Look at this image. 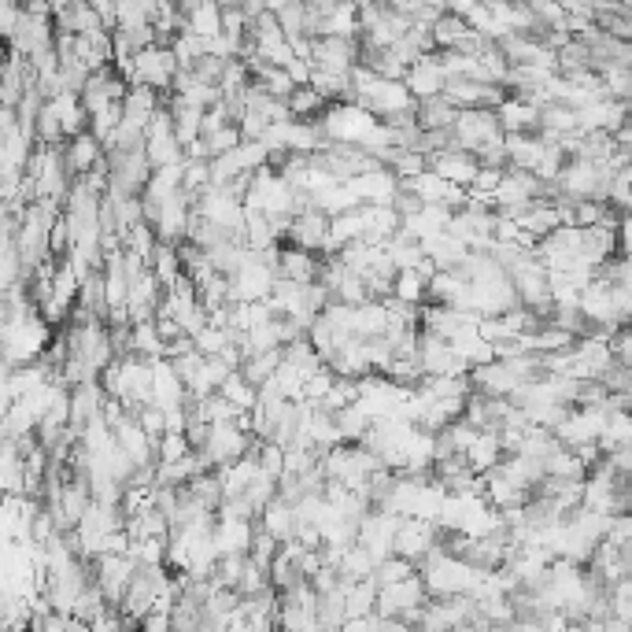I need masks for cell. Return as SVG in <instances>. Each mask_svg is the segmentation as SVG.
Returning <instances> with one entry per match:
<instances>
[{"mask_svg": "<svg viewBox=\"0 0 632 632\" xmlns=\"http://www.w3.org/2000/svg\"><path fill=\"white\" fill-rule=\"evenodd\" d=\"M285 363L292 366V370H300L304 377H315L326 370V359L318 355V348L307 337H300V341H292L289 348H285Z\"/></svg>", "mask_w": 632, "mask_h": 632, "instance_id": "d590c367", "label": "cell"}, {"mask_svg": "<svg viewBox=\"0 0 632 632\" xmlns=\"http://www.w3.org/2000/svg\"><path fill=\"white\" fill-rule=\"evenodd\" d=\"M256 444V433H244L237 422H219V426H211V440H207L204 451H196L200 459H204L207 470H222V466H233V462H241L248 451Z\"/></svg>", "mask_w": 632, "mask_h": 632, "instance_id": "277c9868", "label": "cell"}, {"mask_svg": "<svg viewBox=\"0 0 632 632\" xmlns=\"http://www.w3.org/2000/svg\"><path fill=\"white\" fill-rule=\"evenodd\" d=\"M422 248H426V259L437 270H455L462 259L470 256V248H466L459 237H451V233H437V237H429V241H422Z\"/></svg>", "mask_w": 632, "mask_h": 632, "instance_id": "4316f807", "label": "cell"}, {"mask_svg": "<svg viewBox=\"0 0 632 632\" xmlns=\"http://www.w3.org/2000/svg\"><path fill=\"white\" fill-rule=\"evenodd\" d=\"M259 525L267 529L278 544H292L296 540V533H300V518H296V507L292 503H285V499H274L267 511H263V518H259Z\"/></svg>", "mask_w": 632, "mask_h": 632, "instance_id": "484cf974", "label": "cell"}, {"mask_svg": "<svg viewBox=\"0 0 632 632\" xmlns=\"http://www.w3.org/2000/svg\"><path fill=\"white\" fill-rule=\"evenodd\" d=\"M152 392H156V407H163V411H171V407H185V400H189L185 381L174 374V366L167 363V359L152 363Z\"/></svg>", "mask_w": 632, "mask_h": 632, "instance_id": "ffe728a7", "label": "cell"}, {"mask_svg": "<svg viewBox=\"0 0 632 632\" xmlns=\"http://www.w3.org/2000/svg\"><path fill=\"white\" fill-rule=\"evenodd\" d=\"M270 12L278 15L281 30L289 41H300V37H311L307 34V4L300 0H292V4H270Z\"/></svg>", "mask_w": 632, "mask_h": 632, "instance_id": "74e56055", "label": "cell"}, {"mask_svg": "<svg viewBox=\"0 0 632 632\" xmlns=\"http://www.w3.org/2000/svg\"><path fill=\"white\" fill-rule=\"evenodd\" d=\"M244 570H248V559H244V555H226V559H219V566H215V577H211V581L219 584V588H226V592H237V584H241Z\"/></svg>", "mask_w": 632, "mask_h": 632, "instance_id": "ee69618b", "label": "cell"}, {"mask_svg": "<svg viewBox=\"0 0 632 632\" xmlns=\"http://www.w3.org/2000/svg\"><path fill=\"white\" fill-rule=\"evenodd\" d=\"M156 244H159V237H156V230H152L148 222H141L137 230L126 233V252L141 256L145 263H152V252H156Z\"/></svg>", "mask_w": 632, "mask_h": 632, "instance_id": "f6af8a7d", "label": "cell"}, {"mask_svg": "<svg viewBox=\"0 0 632 632\" xmlns=\"http://www.w3.org/2000/svg\"><path fill=\"white\" fill-rule=\"evenodd\" d=\"M429 171L440 174L444 182L459 185V189H474L477 174H481V159L462 152V148H448V152L429 156Z\"/></svg>", "mask_w": 632, "mask_h": 632, "instance_id": "5bb4252c", "label": "cell"}, {"mask_svg": "<svg viewBox=\"0 0 632 632\" xmlns=\"http://www.w3.org/2000/svg\"><path fill=\"white\" fill-rule=\"evenodd\" d=\"M171 529H174L171 518H163L156 507L126 522V533H130V540H167V536H171Z\"/></svg>", "mask_w": 632, "mask_h": 632, "instance_id": "836d02e7", "label": "cell"}, {"mask_svg": "<svg viewBox=\"0 0 632 632\" xmlns=\"http://www.w3.org/2000/svg\"><path fill=\"white\" fill-rule=\"evenodd\" d=\"M466 462H470V470L474 474H492L499 462H503V440H499V433H477L474 448L466 451Z\"/></svg>", "mask_w": 632, "mask_h": 632, "instance_id": "f546056e", "label": "cell"}, {"mask_svg": "<svg viewBox=\"0 0 632 632\" xmlns=\"http://www.w3.org/2000/svg\"><path fill=\"white\" fill-rule=\"evenodd\" d=\"M462 111L451 104L448 97H433V100H422L418 104V126L426 130V134H433V130H455V122H459Z\"/></svg>", "mask_w": 632, "mask_h": 632, "instance_id": "83f0119b", "label": "cell"}, {"mask_svg": "<svg viewBox=\"0 0 632 632\" xmlns=\"http://www.w3.org/2000/svg\"><path fill=\"white\" fill-rule=\"evenodd\" d=\"M278 551H281L278 540H274L263 525H256V540H252V555H248V559L256 562V566H263V570H270L274 559H278Z\"/></svg>", "mask_w": 632, "mask_h": 632, "instance_id": "bcb514c9", "label": "cell"}, {"mask_svg": "<svg viewBox=\"0 0 632 632\" xmlns=\"http://www.w3.org/2000/svg\"><path fill=\"white\" fill-rule=\"evenodd\" d=\"M385 252H389L392 267L396 270H422L429 263L426 259V248H422V241H414L411 233L400 230L396 237H392L389 244H385Z\"/></svg>", "mask_w": 632, "mask_h": 632, "instance_id": "f1b7e54d", "label": "cell"}, {"mask_svg": "<svg viewBox=\"0 0 632 632\" xmlns=\"http://www.w3.org/2000/svg\"><path fill=\"white\" fill-rule=\"evenodd\" d=\"M219 396H222V400H230L237 411H256V403H259V389L241 374V370H237V374H233L230 381L222 385Z\"/></svg>", "mask_w": 632, "mask_h": 632, "instance_id": "f35d334b", "label": "cell"}, {"mask_svg": "<svg viewBox=\"0 0 632 632\" xmlns=\"http://www.w3.org/2000/svg\"><path fill=\"white\" fill-rule=\"evenodd\" d=\"M318 126H322L326 141H333V145L363 148L370 141V134L381 126V119L370 115L366 108H359V104H329V111L322 115Z\"/></svg>", "mask_w": 632, "mask_h": 632, "instance_id": "3957f363", "label": "cell"}, {"mask_svg": "<svg viewBox=\"0 0 632 632\" xmlns=\"http://www.w3.org/2000/svg\"><path fill=\"white\" fill-rule=\"evenodd\" d=\"M137 422H141V429H145L152 440L167 437V414H163V407H156V403L137 414Z\"/></svg>", "mask_w": 632, "mask_h": 632, "instance_id": "816d5d0a", "label": "cell"}, {"mask_svg": "<svg viewBox=\"0 0 632 632\" xmlns=\"http://www.w3.org/2000/svg\"><path fill=\"white\" fill-rule=\"evenodd\" d=\"M507 156H511V171L536 174V167H540L547 156L544 137L540 134H511L507 137Z\"/></svg>", "mask_w": 632, "mask_h": 632, "instance_id": "d4e9b609", "label": "cell"}, {"mask_svg": "<svg viewBox=\"0 0 632 632\" xmlns=\"http://www.w3.org/2000/svg\"><path fill=\"white\" fill-rule=\"evenodd\" d=\"M185 189V163H174V167H159L152 171V182L145 189V200L152 204H163V200H171Z\"/></svg>", "mask_w": 632, "mask_h": 632, "instance_id": "4dcf8cb0", "label": "cell"}, {"mask_svg": "<svg viewBox=\"0 0 632 632\" xmlns=\"http://www.w3.org/2000/svg\"><path fill=\"white\" fill-rule=\"evenodd\" d=\"M625 566H629V577H632V544L625 547Z\"/></svg>", "mask_w": 632, "mask_h": 632, "instance_id": "9f6ffc18", "label": "cell"}, {"mask_svg": "<svg viewBox=\"0 0 632 632\" xmlns=\"http://www.w3.org/2000/svg\"><path fill=\"white\" fill-rule=\"evenodd\" d=\"M629 122H632V104H629Z\"/></svg>", "mask_w": 632, "mask_h": 632, "instance_id": "6f0895ef", "label": "cell"}, {"mask_svg": "<svg viewBox=\"0 0 632 632\" xmlns=\"http://www.w3.org/2000/svg\"><path fill=\"white\" fill-rule=\"evenodd\" d=\"M333 385H337V374H333V370H322V374H315V377H307V392H304V400L307 403H322L329 396V389H333Z\"/></svg>", "mask_w": 632, "mask_h": 632, "instance_id": "f907efd6", "label": "cell"}, {"mask_svg": "<svg viewBox=\"0 0 632 632\" xmlns=\"http://www.w3.org/2000/svg\"><path fill=\"white\" fill-rule=\"evenodd\" d=\"M196 211H200L207 222H215V226H222V230H230V233H241L244 215H248V207H244L241 200H233V196L222 193L219 185H211V189L196 200Z\"/></svg>", "mask_w": 632, "mask_h": 632, "instance_id": "7c38bea8", "label": "cell"}, {"mask_svg": "<svg viewBox=\"0 0 632 632\" xmlns=\"http://www.w3.org/2000/svg\"><path fill=\"white\" fill-rule=\"evenodd\" d=\"M137 632H174V621L167 610H156V614H148V618L141 621V629Z\"/></svg>", "mask_w": 632, "mask_h": 632, "instance_id": "f5cc1de1", "label": "cell"}, {"mask_svg": "<svg viewBox=\"0 0 632 632\" xmlns=\"http://www.w3.org/2000/svg\"><path fill=\"white\" fill-rule=\"evenodd\" d=\"M52 326L34 315H8L4 311V370H19V366H34L41 355L49 352Z\"/></svg>", "mask_w": 632, "mask_h": 632, "instance_id": "6da1fadb", "label": "cell"}, {"mask_svg": "<svg viewBox=\"0 0 632 632\" xmlns=\"http://www.w3.org/2000/svg\"><path fill=\"white\" fill-rule=\"evenodd\" d=\"M403 86L411 89V97L422 104V100H433V97H444V89H448V71H444V63H440L437 52H429L422 60L414 63L407 78H403Z\"/></svg>", "mask_w": 632, "mask_h": 632, "instance_id": "8fae6325", "label": "cell"}, {"mask_svg": "<svg viewBox=\"0 0 632 632\" xmlns=\"http://www.w3.org/2000/svg\"><path fill=\"white\" fill-rule=\"evenodd\" d=\"M244 496H248V503L256 507L259 518H263V511H267L270 503L278 499V481H274V477H267V474H259L256 481H252V488L244 492Z\"/></svg>", "mask_w": 632, "mask_h": 632, "instance_id": "7dc6e473", "label": "cell"}, {"mask_svg": "<svg viewBox=\"0 0 632 632\" xmlns=\"http://www.w3.org/2000/svg\"><path fill=\"white\" fill-rule=\"evenodd\" d=\"M363 63V45L359 41H344V37H315V52H311V67L329 74H352Z\"/></svg>", "mask_w": 632, "mask_h": 632, "instance_id": "30bf717a", "label": "cell"}, {"mask_svg": "<svg viewBox=\"0 0 632 632\" xmlns=\"http://www.w3.org/2000/svg\"><path fill=\"white\" fill-rule=\"evenodd\" d=\"M618 256H632V211L621 215L618 226Z\"/></svg>", "mask_w": 632, "mask_h": 632, "instance_id": "db71d44e", "label": "cell"}, {"mask_svg": "<svg viewBox=\"0 0 632 632\" xmlns=\"http://www.w3.org/2000/svg\"><path fill=\"white\" fill-rule=\"evenodd\" d=\"M289 111H292V119H300V122H322V115L329 111V100L322 97V93H315L311 86H300L289 97Z\"/></svg>", "mask_w": 632, "mask_h": 632, "instance_id": "e575fe53", "label": "cell"}, {"mask_svg": "<svg viewBox=\"0 0 632 632\" xmlns=\"http://www.w3.org/2000/svg\"><path fill=\"white\" fill-rule=\"evenodd\" d=\"M137 573H141V566H137L130 555H100V559L93 562L97 588L104 592V599H108L111 610L122 607V596H126V588L134 584Z\"/></svg>", "mask_w": 632, "mask_h": 632, "instance_id": "52a82bcc", "label": "cell"}, {"mask_svg": "<svg viewBox=\"0 0 632 632\" xmlns=\"http://www.w3.org/2000/svg\"><path fill=\"white\" fill-rule=\"evenodd\" d=\"M174 97L185 100V104H193V108L200 111H211L222 104V89L219 86H207V82H200L193 71H178V78H174Z\"/></svg>", "mask_w": 632, "mask_h": 632, "instance_id": "603a6c76", "label": "cell"}, {"mask_svg": "<svg viewBox=\"0 0 632 632\" xmlns=\"http://www.w3.org/2000/svg\"><path fill=\"white\" fill-rule=\"evenodd\" d=\"M603 86L614 100L621 104H632V67H614V71L603 74Z\"/></svg>", "mask_w": 632, "mask_h": 632, "instance_id": "c3c4849f", "label": "cell"}, {"mask_svg": "<svg viewBox=\"0 0 632 632\" xmlns=\"http://www.w3.org/2000/svg\"><path fill=\"white\" fill-rule=\"evenodd\" d=\"M185 15V30L189 34H200L207 41L222 37V4L215 0H196V4H178Z\"/></svg>", "mask_w": 632, "mask_h": 632, "instance_id": "44dd1931", "label": "cell"}, {"mask_svg": "<svg viewBox=\"0 0 632 632\" xmlns=\"http://www.w3.org/2000/svg\"><path fill=\"white\" fill-rule=\"evenodd\" d=\"M63 159H67V174L71 178H86L104 163V145L93 134H82L63 145Z\"/></svg>", "mask_w": 632, "mask_h": 632, "instance_id": "ac0fdd59", "label": "cell"}, {"mask_svg": "<svg viewBox=\"0 0 632 632\" xmlns=\"http://www.w3.org/2000/svg\"><path fill=\"white\" fill-rule=\"evenodd\" d=\"M337 418V429H341V440L344 444H363V437L374 429V418L366 414L363 403H355V407H348V411L333 414Z\"/></svg>", "mask_w": 632, "mask_h": 632, "instance_id": "8d00e7d4", "label": "cell"}, {"mask_svg": "<svg viewBox=\"0 0 632 632\" xmlns=\"http://www.w3.org/2000/svg\"><path fill=\"white\" fill-rule=\"evenodd\" d=\"M182 71V63L174 56V49H152L137 52L134 60V74H130V86H145V89H174V78Z\"/></svg>", "mask_w": 632, "mask_h": 632, "instance_id": "8992f818", "label": "cell"}, {"mask_svg": "<svg viewBox=\"0 0 632 632\" xmlns=\"http://www.w3.org/2000/svg\"><path fill=\"white\" fill-rule=\"evenodd\" d=\"M348 185H352V193L370 207H392L396 204V196H400V189H403V182L389 171V167L370 171V174H363V178H352Z\"/></svg>", "mask_w": 632, "mask_h": 632, "instance_id": "9a60e30c", "label": "cell"}, {"mask_svg": "<svg viewBox=\"0 0 632 632\" xmlns=\"http://www.w3.org/2000/svg\"><path fill=\"white\" fill-rule=\"evenodd\" d=\"M470 385H474L477 396H488V400H514V392L522 389V381L514 377V370L507 363L477 366L470 374Z\"/></svg>", "mask_w": 632, "mask_h": 632, "instance_id": "2e32d148", "label": "cell"}, {"mask_svg": "<svg viewBox=\"0 0 632 632\" xmlns=\"http://www.w3.org/2000/svg\"><path fill=\"white\" fill-rule=\"evenodd\" d=\"M337 573H341V581H348V584L374 581L377 562H374V555H370L363 544H355V547H348V551H344V559H341V566H337Z\"/></svg>", "mask_w": 632, "mask_h": 632, "instance_id": "1f68e13d", "label": "cell"}, {"mask_svg": "<svg viewBox=\"0 0 632 632\" xmlns=\"http://www.w3.org/2000/svg\"><path fill=\"white\" fill-rule=\"evenodd\" d=\"M377 596H381V588L374 581L348 584V618H374Z\"/></svg>", "mask_w": 632, "mask_h": 632, "instance_id": "ab89813d", "label": "cell"}, {"mask_svg": "<svg viewBox=\"0 0 632 632\" xmlns=\"http://www.w3.org/2000/svg\"><path fill=\"white\" fill-rule=\"evenodd\" d=\"M159 108H163L159 93L156 89H145V86H130V93H126V100H122V115H126V122L137 126V130H145V134H148V126H152Z\"/></svg>", "mask_w": 632, "mask_h": 632, "instance_id": "cb8c5ba5", "label": "cell"}, {"mask_svg": "<svg viewBox=\"0 0 632 632\" xmlns=\"http://www.w3.org/2000/svg\"><path fill=\"white\" fill-rule=\"evenodd\" d=\"M499 122H503V134H540V104L536 100H518L507 97L499 108Z\"/></svg>", "mask_w": 632, "mask_h": 632, "instance_id": "d6986e66", "label": "cell"}, {"mask_svg": "<svg viewBox=\"0 0 632 632\" xmlns=\"http://www.w3.org/2000/svg\"><path fill=\"white\" fill-rule=\"evenodd\" d=\"M256 525L259 522H222L215 525V547H219V555H252V540H256Z\"/></svg>", "mask_w": 632, "mask_h": 632, "instance_id": "7402d4cb", "label": "cell"}, {"mask_svg": "<svg viewBox=\"0 0 632 632\" xmlns=\"http://www.w3.org/2000/svg\"><path fill=\"white\" fill-rule=\"evenodd\" d=\"M451 134H455V148L470 152V156H477V152H481L488 141H496V137H507V134H503V122H499V111H492V108L462 111Z\"/></svg>", "mask_w": 632, "mask_h": 632, "instance_id": "5b68a950", "label": "cell"}, {"mask_svg": "<svg viewBox=\"0 0 632 632\" xmlns=\"http://www.w3.org/2000/svg\"><path fill=\"white\" fill-rule=\"evenodd\" d=\"M156 455H159V462H178V459H185V455H193V448H189L185 433H167V437H159Z\"/></svg>", "mask_w": 632, "mask_h": 632, "instance_id": "681fc988", "label": "cell"}, {"mask_svg": "<svg viewBox=\"0 0 632 632\" xmlns=\"http://www.w3.org/2000/svg\"><path fill=\"white\" fill-rule=\"evenodd\" d=\"M392 296L403 300V304L422 307V300L429 296V278L426 274H418V270H400V278H396V292H392Z\"/></svg>", "mask_w": 632, "mask_h": 632, "instance_id": "60d3db41", "label": "cell"}, {"mask_svg": "<svg viewBox=\"0 0 632 632\" xmlns=\"http://www.w3.org/2000/svg\"><path fill=\"white\" fill-rule=\"evenodd\" d=\"M411 577H418V566L407 559H389V562H381L374 573V584L377 588H392V584H403V581H411Z\"/></svg>", "mask_w": 632, "mask_h": 632, "instance_id": "7bdbcfd3", "label": "cell"}, {"mask_svg": "<svg viewBox=\"0 0 632 632\" xmlns=\"http://www.w3.org/2000/svg\"><path fill=\"white\" fill-rule=\"evenodd\" d=\"M422 581H426L429 599H459V596H474V588L485 581V570L470 566L466 559H455L444 547H437L422 566Z\"/></svg>", "mask_w": 632, "mask_h": 632, "instance_id": "7a4b0ae2", "label": "cell"}, {"mask_svg": "<svg viewBox=\"0 0 632 632\" xmlns=\"http://www.w3.org/2000/svg\"><path fill=\"white\" fill-rule=\"evenodd\" d=\"M211 185H215V178H211V159H185V193L193 196V200H200Z\"/></svg>", "mask_w": 632, "mask_h": 632, "instance_id": "b9f144b4", "label": "cell"}, {"mask_svg": "<svg viewBox=\"0 0 632 632\" xmlns=\"http://www.w3.org/2000/svg\"><path fill=\"white\" fill-rule=\"evenodd\" d=\"M329 226H333V219H329L326 211H304V215H296L289 226V237L285 241L292 244V248H304V252H311V256H322L329 244Z\"/></svg>", "mask_w": 632, "mask_h": 632, "instance_id": "4fadbf2b", "label": "cell"}, {"mask_svg": "<svg viewBox=\"0 0 632 632\" xmlns=\"http://www.w3.org/2000/svg\"><path fill=\"white\" fill-rule=\"evenodd\" d=\"M440 547V525L437 522H422V518H403L400 533H396V555L414 566L433 555Z\"/></svg>", "mask_w": 632, "mask_h": 632, "instance_id": "9c48e42d", "label": "cell"}, {"mask_svg": "<svg viewBox=\"0 0 632 632\" xmlns=\"http://www.w3.org/2000/svg\"><path fill=\"white\" fill-rule=\"evenodd\" d=\"M130 355H137V359H148V363H159V359H167V341L159 337L156 322L134 326V337H130Z\"/></svg>", "mask_w": 632, "mask_h": 632, "instance_id": "d6a6232c", "label": "cell"}, {"mask_svg": "<svg viewBox=\"0 0 632 632\" xmlns=\"http://www.w3.org/2000/svg\"><path fill=\"white\" fill-rule=\"evenodd\" d=\"M337 632H377V614L374 618H348Z\"/></svg>", "mask_w": 632, "mask_h": 632, "instance_id": "11a10c76", "label": "cell"}, {"mask_svg": "<svg viewBox=\"0 0 632 632\" xmlns=\"http://www.w3.org/2000/svg\"><path fill=\"white\" fill-rule=\"evenodd\" d=\"M400 525H403L400 514H389V511L366 514L363 525H359V544L374 555L377 566L396 559V533H400Z\"/></svg>", "mask_w": 632, "mask_h": 632, "instance_id": "ba28073f", "label": "cell"}, {"mask_svg": "<svg viewBox=\"0 0 632 632\" xmlns=\"http://www.w3.org/2000/svg\"><path fill=\"white\" fill-rule=\"evenodd\" d=\"M322 263H326V259L311 256V252H304V248L285 244V248H281V259H278V281L315 285V281L322 278Z\"/></svg>", "mask_w": 632, "mask_h": 632, "instance_id": "e0dca14e", "label": "cell"}]
</instances>
